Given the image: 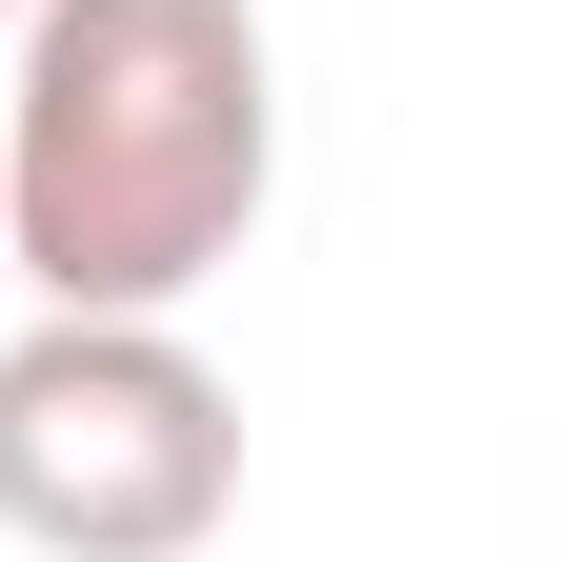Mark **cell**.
<instances>
[{
    "label": "cell",
    "mask_w": 562,
    "mask_h": 562,
    "mask_svg": "<svg viewBox=\"0 0 562 562\" xmlns=\"http://www.w3.org/2000/svg\"><path fill=\"white\" fill-rule=\"evenodd\" d=\"M0 81V261L41 302L181 322L281 201V60L261 0H21Z\"/></svg>",
    "instance_id": "cell-1"
},
{
    "label": "cell",
    "mask_w": 562,
    "mask_h": 562,
    "mask_svg": "<svg viewBox=\"0 0 562 562\" xmlns=\"http://www.w3.org/2000/svg\"><path fill=\"white\" fill-rule=\"evenodd\" d=\"M241 522V382L181 322L41 302L0 341V542L41 562H201Z\"/></svg>",
    "instance_id": "cell-2"
},
{
    "label": "cell",
    "mask_w": 562,
    "mask_h": 562,
    "mask_svg": "<svg viewBox=\"0 0 562 562\" xmlns=\"http://www.w3.org/2000/svg\"><path fill=\"white\" fill-rule=\"evenodd\" d=\"M0 21H21V0H0Z\"/></svg>",
    "instance_id": "cell-3"
}]
</instances>
